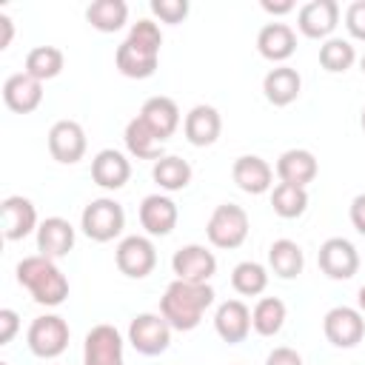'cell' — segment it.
<instances>
[{
  "label": "cell",
  "mask_w": 365,
  "mask_h": 365,
  "mask_svg": "<svg viewBox=\"0 0 365 365\" xmlns=\"http://www.w3.org/2000/svg\"><path fill=\"white\" fill-rule=\"evenodd\" d=\"M265 365H302V356H299L294 348H285V345H279V348H274V351L268 354Z\"/></svg>",
  "instance_id": "f35d334b"
},
{
  "label": "cell",
  "mask_w": 365,
  "mask_h": 365,
  "mask_svg": "<svg viewBox=\"0 0 365 365\" xmlns=\"http://www.w3.org/2000/svg\"><path fill=\"white\" fill-rule=\"evenodd\" d=\"M268 265L279 279H294L297 274H302L305 254L294 240H274L268 248Z\"/></svg>",
  "instance_id": "4316f807"
},
{
  "label": "cell",
  "mask_w": 365,
  "mask_h": 365,
  "mask_svg": "<svg viewBox=\"0 0 365 365\" xmlns=\"http://www.w3.org/2000/svg\"><path fill=\"white\" fill-rule=\"evenodd\" d=\"M359 68H362V74H365V54H362V60H359Z\"/></svg>",
  "instance_id": "ee69618b"
},
{
  "label": "cell",
  "mask_w": 365,
  "mask_h": 365,
  "mask_svg": "<svg viewBox=\"0 0 365 365\" xmlns=\"http://www.w3.org/2000/svg\"><path fill=\"white\" fill-rule=\"evenodd\" d=\"M137 117L151 128V134H154L160 143H165V140L180 128V108H177V103H174L171 97H163V94L148 97V100L143 103V108H140Z\"/></svg>",
  "instance_id": "e0dca14e"
},
{
  "label": "cell",
  "mask_w": 365,
  "mask_h": 365,
  "mask_svg": "<svg viewBox=\"0 0 365 365\" xmlns=\"http://www.w3.org/2000/svg\"><path fill=\"white\" fill-rule=\"evenodd\" d=\"M74 248V228L63 217H46L37 228V251L48 259L66 257Z\"/></svg>",
  "instance_id": "603a6c76"
},
{
  "label": "cell",
  "mask_w": 365,
  "mask_h": 365,
  "mask_svg": "<svg viewBox=\"0 0 365 365\" xmlns=\"http://www.w3.org/2000/svg\"><path fill=\"white\" fill-rule=\"evenodd\" d=\"M356 305H359V311L365 314V285L359 288V294H356Z\"/></svg>",
  "instance_id": "7bdbcfd3"
},
{
  "label": "cell",
  "mask_w": 365,
  "mask_h": 365,
  "mask_svg": "<svg viewBox=\"0 0 365 365\" xmlns=\"http://www.w3.org/2000/svg\"><path fill=\"white\" fill-rule=\"evenodd\" d=\"M205 234H208V242L214 248H240L248 237V214L242 205H234V202H222L211 211L208 217V225H205Z\"/></svg>",
  "instance_id": "5b68a950"
},
{
  "label": "cell",
  "mask_w": 365,
  "mask_h": 365,
  "mask_svg": "<svg viewBox=\"0 0 365 365\" xmlns=\"http://www.w3.org/2000/svg\"><path fill=\"white\" fill-rule=\"evenodd\" d=\"M257 48L271 63H285L297 51V34L288 23H265L257 34Z\"/></svg>",
  "instance_id": "cb8c5ba5"
},
{
  "label": "cell",
  "mask_w": 365,
  "mask_h": 365,
  "mask_svg": "<svg viewBox=\"0 0 365 365\" xmlns=\"http://www.w3.org/2000/svg\"><path fill=\"white\" fill-rule=\"evenodd\" d=\"M214 328H217L222 342H228V345L242 342L248 336V331H251V311H248V305L242 299H225L217 308V314H214Z\"/></svg>",
  "instance_id": "7402d4cb"
},
{
  "label": "cell",
  "mask_w": 365,
  "mask_h": 365,
  "mask_svg": "<svg viewBox=\"0 0 365 365\" xmlns=\"http://www.w3.org/2000/svg\"><path fill=\"white\" fill-rule=\"evenodd\" d=\"M154 182L163 188V191H182L188 182H191V165L182 160V157H163L154 163V171H151Z\"/></svg>",
  "instance_id": "1f68e13d"
},
{
  "label": "cell",
  "mask_w": 365,
  "mask_h": 365,
  "mask_svg": "<svg viewBox=\"0 0 365 365\" xmlns=\"http://www.w3.org/2000/svg\"><path fill=\"white\" fill-rule=\"evenodd\" d=\"M182 131H185V140H188L191 145H197V148H205V145L217 143V137H220V131H222L220 111H217L214 106H205V103L194 106V108L185 114V120H182Z\"/></svg>",
  "instance_id": "d6986e66"
},
{
  "label": "cell",
  "mask_w": 365,
  "mask_h": 365,
  "mask_svg": "<svg viewBox=\"0 0 365 365\" xmlns=\"http://www.w3.org/2000/svg\"><path fill=\"white\" fill-rule=\"evenodd\" d=\"M231 285H234V291L242 294V297H257V294H262V291L268 288V271H265L259 262L245 259V262L234 265V271H231Z\"/></svg>",
  "instance_id": "836d02e7"
},
{
  "label": "cell",
  "mask_w": 365,
  "mask_h": 365,
  "mask_svg": "<svg viewBox=\"0 0 365 365\" xmlns=\"http://www.w3.org/2000/svg\"><path fill=\"white\" fill-rule=\"evenodd\" d=\"M259 6H262V11H268V14H274V17L294 11V0H262Z\"/></svg>",
  "instance_id": "60d3db41"
},
{
  "label": "cell",
  "mask_w": 365,
  "mask_h": 365,
  "mask_svg": "<svg viewBox=\"0 0 365 365\" xmlns=\"http://www.w3.org/2000/svg\"><path fill=\"white\" fill-rule=\"evenodd\" d=\"M262 91H265V100L271 106H291L302 91V77L291 66H277L265 74Z\"/></svg>",
  "instance_id": "484cf974"
},
{
  "label": "cell",
  "mask_w": 365,
  "mask_h": 365,
  "mask_svg": "<svg viewBox=\"0 0 365 365\" xmlns=\"http://www.w3.org/2000/svg\"><path fill=\"white\" fill-rule=\"evenodd\" d=\"M17 328H20L17 311L3 308V311H0V345H9V342L14 339V334H17Z\"/></svg>",
  "instance_id": "74e56055"
},
{
  "label": "cell",
  "mask_w": 365,
  "mask_h": 365,
  "mask_svg": "<svg viewBox=\"0 0 365 365\" xmlns=\"http://www.w3.org/2000/svg\"><path fill=\"white\" fill-rule=\"evenodd\" d=\"M131 177V163L125 160V154H120L117 148H103L94 154L91 160V180L100 185V188H108V191H117L128 182Z\"/></svg>",
  "instance_id": "ffe728a7"
},
{
  "label": "cell",
  "mask_w": 365,
  "mask_h": 365,
  "mask_svg": "<svg viewBox=\"0 0 365 365\" xmlns=\"http://www.w3.org/2000/svg\"><path fill=\"white\" fill-rule=\"evenodd\" d=\"M0 29H3V37H0V48H9L11 43V34H14V23L9 14H0Z\"/></svg>",
  "instance_id": "b9f144b4"
},
{
  "label": "cell",
  "mask_w": 365,
  "mask_h": 365,
  "mask_svg": "<svg viewBox=\"0 0 365 365\" xmlns=\"http://www.w3.org/2000/svg\"><path fill=\"white\" fill-rule=\"evenodd\" d=\"M317 171H319L317 157L308 148H288L277 160V177H279V182H288V185L305 188L317 177Z\"/></svg>",
  "instance_id": "d4e9b609"
},
{
  "label": "cell",
  "mask_w": 365,
  "mask_h": 365,
  "mask_svg": "<svg viewBox=\"0 0 365 365\" xmlns=\"http://www.w3.org/2000/svg\"><path fill=\"white\" fill-rule=\"evenodd\" d=\"M0 214H3V237L17 242L23 237H29L31 231H37V208L31 200L20 197V194H11L0 202Z\"/></svg>",
  "instance_id": "5bb4252c"
},
{
  "label": "cell",
  "mask_w": 365,
  "mask_h": 365,
  "mask_svg": "<svg viewBox=\"0 0 365 365\" xmlns=\"http://www.w3.org/2000/svg\"><path fill=\"white\" fill-rule=\"evenodd\" d=\"M86 131L80 123L74 120H57L51 128H48V151L57 163H66V165H74L83 160L86 154Z\"/></svg>",
  "instance_id": "7c38bea8"
},
{
  "label": "cell",
  "mask_w": 365,
  "mask_h": 365,
  "mask_svg": "<svg viewBox=\"0 0 365 365\" xmlns=\"http://www.w3.org/2000/svg\"><path fill=\"white\" fill-rule=\"evenodd\" d=\"M351 225L365 237V194H356L351 200Z\"/></svg>",
  "instance_id": "ab89813d"
},
{
  "label": "cell",
  "mask_w": 365,
  "mask_h": 365,
  "mask_svg": "<svg viewBox=\"0 0 365 365\" xmlns=\"http://www.w3.org/2000/svg\"><path fill=\"white\" fill-rule=\"evenodd\" d=\"M356 60V51L348 40L342 37H328L322 46H319V66L331 74H339V71H348Z\"/></svg>",
  "instance_id": "e575fe53"
},
{
  "label": "cell",
  "mask_w": 365,
  "mask_h": 365,
  "mask_svg": "<svg viewBox=\"0 0 365 365\" xmlns=\"http://www.w3.org/2000/svg\"><path fill=\"white\" fill-rule=\"evenodd\" d=\"M86 20L103 31V34H111V31H120L128 20V6L123 0H94L88 9H86Z\"/></svg>",
  "instance_id": "f1b7e54d"
},
{
  "label": "cell",
  "mask_w": 365,
  "mask_h": 365,
  "mask_svg": "<svg viewBox=\"0 0 365 365\" xmlns=\"http://www.w3.org/2000/svg\"><path fill=\"white\" fill-rule=\"evenodd\" d=\"M317 262H319V271L328 277V279H351L356 271H359V254L354 248L351 240L345 237H331L319 245V254H317Z\"/></svg>",
  "instance_id": "30bf717a"
},
{
  "label": "cell",
  "mask_w": 365,
  "mask_h": 365,
  "mask_svg": "<svg viewBox=\"0 0 365 365\" xmlns=\"http://www.w3.org/2000/svg\"><path fill=\"white\" fill-rule=\"evenodd\" d=\"M285 325V302L279 297H262L251 311V328L259 336H274Z\"/></svg>",
  "instance_id": "f546056e"
},
{
  "label": "cell",
  "mask_w": 365,
  "mask_h": 365,
  "mask_svg": "<svg viewBox=\"0 0 365 365\" xmlns=\"http://www.w3.org/2000/svg\"><path fill=\"white\" fill-rule=\"evenodd\" d=\"M0 365H9V362H0Z\"/></svg>",
  "instance_id": "bcb514c9"
},
{
  "label": "cell",
  "mask_w": 365,
  "mask_h": 365,
  "mask_svg": "<svg viewBox=\"0 0 365 365\" xmlns=\"http://www.w3.org/2000/svg\"><path fill=\"white\" fill-rule=\"evenodd\" d=\"M322 331L325 339L336 348H354L362 342L365 336V319L359 308H348V305H336L322 317Z\"/></svg>",
  "instance_id": "9c48e42d"
},
{
  "label": "cell",
  "mask_w": 365,
  "mask_h": 365,
  "mask_svg": "<svg viewBox=\"0 0 365 365\" xmlns=\"http://www.w3.org/2000/svg\"><path fill=\"white\" fill-rule=\"evenodd\" d=\"M17 282L31 294V299L37 305L54 308L63 305L68 297V279L66 274L54 265V259L34 254V257H23L17 262Z\"/></svg>",
  "instance_id": "3957f363"
},
{
  "label": "cell",
  "mask_w": 365,
  "mask_h": 365,
  "mask_svg": "<svg viewBox=\"0 0 365 365\" xmlns=\"http://www.w3.org/2000/svg\"><path fill=\"white\" fill-rule=\"evenodd\" d=\"M345 29L354 40H365V0H356L345 9Z\"/></svg>",
  "instance_id": "8d00e7d4"
},
{
  "label": "cell",
  "mask_w": 365,
  "mask_h": 365,
  "mask_svg": "<svg viewBox=\"0 0 365 365\" xmlns=\"http://www.w3.org/2000/svg\"><path fill=\"white\" fill-rule=\"evenodd\" d=\"M151 14L163 23H182L188 17V0H151Z\"/></svg>",
  "instance_id": "d590c367"
},
{
  "label": "cell",
  "mask_w": 365,
  "mask_h": 365,
  "mask_svg": "<svg viewBox=\"0 0 365 365\" xmlns=\"http://www.w3.org/2000/svg\"><path fill=\"white\" fill-rule=\"evenodd\" d=\"M177 202L165 194H148L143 202H140V222L143 228L151 234V237H165L174 231L177 225Z\"/></svg>",
  "instance_id": "ac0fdd59"
},
{
  "label": "cell",
  "mask_w": 365,
  "mask_h": 365,
  "mask_svg": "<svg viewBox=\"0 0 365 365\" xmlns=\"http://www.w3.org/2000/svg\"><path fill=\"white\" fill-rule=\"evenodd\" d=\"M83 365H123V336L114 325L103 322L86 334Z\"/></svg>",
  "instance_id": "8fae6325"
},
{
  "label": "cell",
  "mask_w": 365,
  "mask_h": 365,
  "mask_svg": "<svg viewBox=\"0 0 365 365\" xmlns=\"http://www.w3.org/2000/svg\"><path fill=\"white\" fill-rule=\"evenodd\" d=\"M171 331L163 314H137L128 325V342L143 356H160L171 345Z\"/></svg>",
  "instance_id": "52a82bcc"
},
{
  "label": "cell",
  "mask_w": 365,
  "mask_h": 365,
  "mask_svg": "<svg viewBox=\"0 0 365 365\" xmlns=\"http://www.w3.org/2000/svg\"><path fill=\"white\" fill-rule=\"evenodd\" d=\"M339 23V6L336 0H311L297 11V26L305 37L322 40L331 37V31Z\"/></svg>",
  "instance_id": "9a60e30c"
},
{
  "label": "cell",
  "mask_w": 365,
  "mask_h": 365,
  "mask_svg": "<svg viewBox=\"0 0 365 365\" xmlns=\"http://www.w3.org/2000/svg\"><path fill=\"white\" fill-rule=\"evenodd\" d=\"M359 123H362V131H365V108H362V117H359Z\"/></svg>",
  "instance_id": "f6af8a7d"
},
{
  "label": "cell",
  "mask_w": 365,
  "mask_h": 365,
  "mask_svg": "<svg viewBox=\"0 0 365 365\" xmlns=\"http://www.w3.org/2000/svg\"><path fill=\"white\" fill-rule=\"evenodd\" d=\"M163 145L165 143H160L140 117L128 120V125H125V148H128V154H134L137 160H163L165 157Z\"/></svg>",
  "instance_id": "83f0119b"
},
{
  "label": "cell",
  "mask_w": 365,
  "mask_h": 365,
  "mask_svg": "<svg viewBox=\"0 0 365 365\" xmlns=\"http://www.w3.org/2000/svg\"><path fill=\"white\" fill-rule=\"evenodd\" d=\"M231 177L237 182L240 191L245 194H265L274 182V168L257 157V154H242L234 160V168H231Z\"/></svg>",
  "instance_id": "44dd1931"
},
{
  "label": "cell",
  "mask_w": 365,
  "mask_h": 365,
  "mask_svg": "<svg viewBox=\"0 0 365 365\" xmlns=\"http://www.w3.org/2000/svg\"><path fill=\"white\" fill-rule=\"evenodd\" d=\"M160 46H163V31L154 20H137L128 31V37L117 46L114 63L120 74L131 80H145L157 71L160 60Z\"/></svg>",
  "instance_id": "6da1fadb"
},
{
  "label": "cell",
  "mask_w": 365,
  "mask_h": 365,
  "mask_svg": "<svg viewBox=\"0 0 365 365\" xmlns=\"http://www.w3.org/2000/svg\"><path fill=\"white\" fill-rule=\"evenodd\" d=\"M114 259H117V268L131 277V279H143L154 271L157 265V248L148 237H140V234H131V237H123L117 251H114Z\"/></svg>",
  "instance_id": "ba28073f"
},
{
  "label": "cell",
  "mask_w": 365,
  "mask_h": 365,
  "mask_svg": "<svg viewBox=\"0 0 365 365\" xmlns=\"http://www.w3.org/2000/svg\"><path fill=\"white\" fill-rule=\"evenodd\" d=\"M63 51L54 48V46H34L29 54H26V74H31L34 80L46 83V80H54L60 71H63Z\"/></svg>",
  "instance_id": "4dcf8cb0"
},
{
  "label": "cell",
  "mask_w": 365,
  "mask_h": 365,
  "mask_svg": "<svg viewBox=\"0 0 365 365\" xmlns=\"http://www.w3.org/2000/svg\"><path fill=\"white\" fill-rule=\"evenodd\" d=\"M68 322L57 314H43L37 317L31 325H29V334H26V342H29V351L40 359H54L60 356L66 348H68Z\"/></svg>",
  "instance_id": "8992f818"
},
{
  "label": "cell",
  "mask_w": 365,
  "mask_h": 365,
  "mask_svg": "<svg viewBox=\"0 0 365 365\" xmlns=\"http://www.w3.org/2000/svg\"><path fill=\"white\" fill-rule=\"evenodd\" d=\"M271 205H274V214H279L282 220L302 217L305 208H308V191L299 188V185L279 182V185H274V191H271Z\"/></svg>",
  "instance_id": "d6a6232c"
},
{
  "label": "cell",
  "mask_w": 365,
  "mask_h": 365,
  "mask_svg": "<svg viewBox=\"0 0 365 365\" xmlns=\"http://www.w3.org/2000/svg\"><path fill=\"white\" fill-rule=\"evenodd\" d=\"M214 302V288L208 282H185L174 279L163 299H160V314L174 331H194L202 322V314Z\"/></svg>",
  "instance_id": "7a4b0ae2"
},
{
  "label": "cell",
  "mask_w": 365,
  "mask_h": 365,
  "mask_svg": "<svg viewBox=\"0 0 365 365\" xmlns=\"http://www.w3.org/2000/svg\"><path fill=\"white\" fill-rule=\"evenodd\" d=\"M171 268L177 274V279L185 282H208L217 274V257L205 248V245H182L174 251L171 257Z\"/></svg>",
  "instance_id": "4fadbf2b"
},
{
  "label": "cell",
  "mask_w": 365,
  "mask_h": 365,
  "mask_svg": "<svg viewBox=\"0 0 365 365\" xmlns=\"http://www.w3.org/2000/svg\"><path fill=\"white\" fill-rule=\"evenodd\" d=\"M3 103L14 114H31L43 103V83L26 71H17L3 83Z\"/></svg>",
  "instance_id": "2e32d148"
},
{
  "label": "cell",
  "mask_w": 365,
  "mask_h": 365,
  "mask_svg": "<svg viewBox=\"0 0 365 365\" xmlns=\"http://www.w3.org/2000/svg\"><path fill=\"white\" fill-rule=\"evenodd\" d=\"M80 228L88 240L94 242H108L114 237H120V231L125 228V211L117 200L111 197H100V200H91L86 208H83V217H80Z\"/></svg>",
  "instance_id": "277c9868"
}]
</instances>
